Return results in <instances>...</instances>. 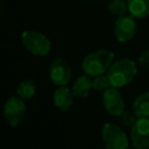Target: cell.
Listing matches in <instances>:
<instances>
[{
	"label": "cell",
	"mask_w": 149,
	"mask_h": 149,
	"mask_svg": "<svg viewBox=\"0 0 149 149\" xmlns=\"http://www.w3.org/2000/svg\"><path fill=\"white\" fill-rule=\"evenodd\" d=\"M107 8L112 15L122 16L126 15L128 12V2L126 0H111Z\"/></svg>",
	"instance_id": "cell-15"
},
{
	"label": "cell",
	"mask_w": 149,
	"mask_h": 149,
	"mask_svg": "<svg viewBox=\"0 0 149 149\" xmlns=\"http://www.w3.org/2000/svg\"><path fill=\"white\" fill-rule=\"evenodd\" d=\"M137 24L135 21V17L133 15H122L118 16L115 23H114V35L115 38L121 42H128L130 41L135 34H136Z\"/></svg>",
	"instance_id": "cell-8"
},
{
	"label": "cell",
	"mask_w": 149,
	"mask_h": 149,
	"mask_svg": "<svg viewBox=\"0 0 149 149\" xmlns=\"http://www.w3.org/2000/svg\"><path fill=\"white\" fill-rule=\"evenodd\" d=\"M27 113V106L24 100L20 97H10L3 105V116L7 123L12 127L19 126Z\"/></svg>",
	"instance_id": "cell-5"
},
{
	"label": "cell",
	"mask_w": 149,
	"mask_h": 149,
	"mask_svg": "<svg viewBox=\"0 0 149 149\" xmlns=\"http://www.w3.org/2000/svg\"><path fill=\"white\" fill-rule=\"evenodd\" d=\"M108 87H111V81L108 76L106 74H100L97 77H93L92 80V88L95 91H105Z\"/></svg>",
	"instance_id": "cell-16"
},
{
	"label": "cell",
	"mask_w": 149,
	"mask_h": 149,
	"mask_svg": "<svg viewBox=\"0 0 149 149\" xmlns=\"http://www.w3.org/2000/svg\"><path fill=\"white\" fill-rule=\"evenodd\" d=\"M73 93L66 86H58L52 95L54 105L62 112L69 111L73 105Z\"/></svg>",
	"instance_id": "cell-10"
},
{
	"label": "cell",
	"mask_w": 149,
	"mask_h": 149,
	"mask_svg": "<svg viewBox=\"0 0 149 149\" xmlns=\"http://www.w3.org/2000/svg\"><path fill=\"white\" fill-rule=\"evenodd\" d=\"M118 118H119L120 122H121L123 126L129 127V128H132V126L135 123V121H136V119H137V116L135 115V113H134L133 111H132V112H129V111H123Z\"/></svg>",
	"instance_id": "cell-17"
},
{
	"label": "cell",
	"mask_w": 149,
	"mask_h": 149,
	"mask_svg": "<svg viewBox=\"0 0 149 149\" xmlns=\"http://www.w3.org/2000/svg\"><path fill=\"white\" fill-rule=\"evenodd\" d=\"M102 104L106 112L113 116H119L125 111V101L116 87H108L102 93Z\"/></svg>",
	"instance_id": "cell-9"
},
{
	"label": "cell",
	"mask_w": 149,
	"mask_h": 149,
	"mask_svg": "<svg viewBox=\"0 0 149 149\" xmlns=\"http://www.w3.org/2000/svg\"><path fill=\"white\" fill-rule=\"evenodd\" d=\"M22 43L24 48L34 56H47L51 49L50 40L42 33L36 30H24L22 33Z\"/></svg>",
	"instance_id": "cell-3"
},
{
	"label": "cell",
	"mask_w": 149,
	"mask_h": 149,
	"mask_svg": "<svg viewBox=\"0 0 149 149\" xmlns=\"http://www.w3.org/2000/svg\"><path fill=\"white\" fill-rule=\"evenodd\" d=\"M137 68L135 62L129 58H121L114 62L107 71V76L113 87H123L130 84L136 77Z\"/></svg>",
	"instance_id": "cell-1"
},
{
	"label": "cell",
	"mask_w": 149,
	"mask_h": 149,
	"mask_svg": "<svg viewBox=\"0 0 149 149\" xmlns=\"http://www.w3.org/2000/svg\"><path fill=\"white\" fill-rule=\"evenodd\" d=\"M36 88H37L36 83L33 79H27L19 84L16 88V93L17 97H20L22 100H29L35 95Z\"/></svg>",
	"instance_id": "cell-14"
},
{
	"label": "cell",
	"mask_w": 149,
	"mask_h": 149,
	"mask_svg": "<svg viewBox=\"0 0 149 149\" xmlns=\"http://www.w3.org/2000/svg\"><path fill=\"white\" fill-rule=\"evenodd\" d=\"M91 88H92V80L90 79V76L83 74L76 79L72 86L73 97L76 99H84L88 95Z\"/></svg>",
	"instance_id": "cell-11"
},
{
	"label": "cell",
	"mask_w": 149,
	"mask_h": 149,
	"mask_svg": "<svg viewBox=\"0 0 149 149\" xmlns=\"http://www.w3.org/2000/svg\"><path fill=\"white\" fill-rule=\"evenodd\" d=\"M133 112L137 118L149 116V91L139 94L133 102Z\"/></svg>",
	"instance_id": "cell-12"
},
{
	"label": "cell",
	"mask_w": 149,
	"mask_h": 149,
	"mask_svg": "<svg viewBox=\"0 0 149 149\" xmlns=\"http://www.w3.org/2000/svg\"><path fill=\"white\" fill-rule=\"evenodd\" d=\"M49 76L54 85L66 86V84L71 80V69L69 63L62 57L52 59L49 66Z\"/></svg>",
	"instance_id": "cell-7"
},
{
	"label": "cell",
	"mask_w": 149,
	"mask_h": 149,
	"mask_svg": "<svg viewBox=\"0 0 149 149\" xmlns=\"http://www.w3.org/2000/svg\"><path fill=\"white\" fill-rule=\"evenodd\" d=\"M139 63H140L143 68H146V69L149 70V50H146L144 52H142V54L140 55V57H139Z\"/></svg>",
	"instance_id": "cell-18"
},
{
	"label": "cell",
	"mask_w": 149,
	"mask_h": 149,
	"mask_svg": "<svg viewBox=\"0 0 149 149\" xmlns=\"http://www.w3.org/2000/svg\"><path fill=\"white\" fill-rule=\"evenodd\" d=\"M130 140L135 149H149V116L136 119L130 128Z\"/></svg>",
	"instance_id": "cell-6"
},
{
	"label": "cell",
	"mask_w": 149,
	"mask_h": 149,
	"mask_svg": "<svg viewBox=\"0 0 149 149\" xmlns=\"http://www.w3.org/2000/svg\"><path fill=\"white\" fill-rule=\"evenodd\" d=\"M128 12L136 19H144L149 15V0H127Z\"/></svg>",
	"instance_id": "cell-13"
},
{
	"label": "cell",
	"mask_w": 149,
	"mask_h": 149,
	"mask_svg": "<svg viewBox=\"0 0 149 149\" xmlns=\"http://www.w3.org/2000/svg\"><path fill=\"white\" fill-rule=\"evenodd\" d=\"M101 137L106 149H128L129 142L126 133L114 123H105Z\"/></svg>",
	"instance_id": "cell-4"
},
{
	"label": "cell",
	"mask_w": 149,
	"mask_h": 149,
	"mask_svg": "<svg viewBox=\"0 0 149 149\" xmlns=\"http://www.w3.org/2000/svg\"><path fill=\"white\" fill-rule=\"evenodd\" d=\"M113 59L114 54L112 51L105 49L95 50L86 55V57L83 59L81 68L85 74L90 77H97L108 71V69L113 64Z\"/></svg>",
	"instance_id": "cell-2"
}]
</instances>
